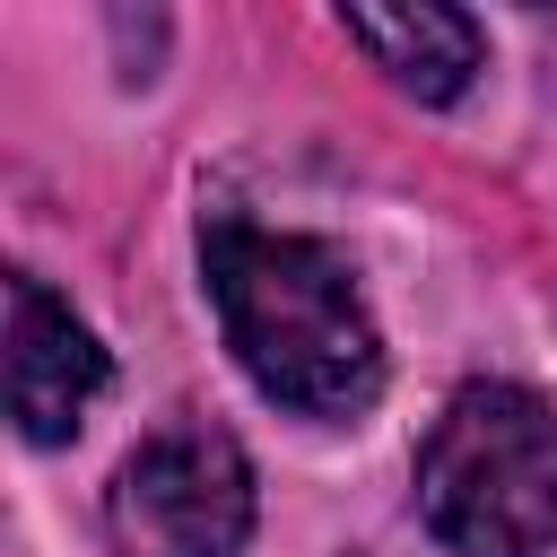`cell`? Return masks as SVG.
Listing matches in <instances>:
<instances>
[{
	"label": "cell",
	"instance_id": "obj_1",
	"mask_svg": "<svg viewBox=\"0 0 557 557\" xmlns=\"http://www.w3.org/2000/svg\"><path fill=\"white\" fill-rule=\"evenodd\" d=\"M209 305L226 322L235 366L305 418H357L383 392V339L357 296V270L313 235H270L244 209L200 218Z\"/></svg>",
	"mask_w": 557,
	"mask_h": 557
},
{
	"label": "cell",
	"instance_id": "obj_2",
	"mask_svg": "<svg viewBox=\"0 0 557 557\" xmlns=\"http://www.w3.org/2000/svg\"><path fill=\"white\" fill-rule=\"evenodd\" d=\"M418 513L453 557H548L557 400L531 383H461L418 444Z\"/></svg>",
	"mask_w": 557,
	"mask_h": 557
},
{
	"label": "cell",
	"instance_id": "obj_3",
	"mask_svg": "<svg viewBox=\"0 0 557 557\" xmlns=\"http://www.w3.org/2000/svg\"><path fill=\"white\" fill-rule=\"evenodd\" d=\"M104 531L122 557H235L252 531V461L226 426L174 418L157 426L104 496Z\"/></svg>",
	"mask_w": 557,
	"mask_h": 557
},
{
	"label": "cell",
	"instance_id": "obj_4",
	"mask_svg": "<svg viewBox=\"0 0 557 557\" xmlns=\"http://www.w3.org/2000/svg\"><path fill=\"white\" fill-rule=\"evenodd\" d=\"M104 392V348L96 331L35 278L9 270V418L26 444H70L78 418Z\"/></svg>",
	"mask_w": 557,
	"mask_h": 557
},
{
	"label": "cell",
	"instance_id": "obj_5",
	"mask_svg": "<svg viewBox=\"0 0 557 557\" xmlns=\"http://www.w3.org/2000/svg\"><path fill=\"white\" fill-rule=\"evenodd\" d=\"M348 26V44H366L374 52V70L400 87V96H418V104H453L470 78H479V17H461V9H435V0H418V9H348L339 17Z\"/></svg>",
	"mask_w": 557,
	"mask_h": 557
}]
</instances>
